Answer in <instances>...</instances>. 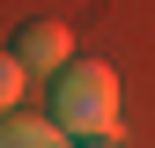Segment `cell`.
Masks as SVG:
<instances>
[{"label":"cell","instance_id":"6da1fadb","mask_svg":"<svg viewBox=\"0 0 155 148\" xmlns=\"http://www.w3.org/2000/svg\"><path fill=\"white\" fill-rule=\"evenodd\" d=\"M52 126L74 141H118V74L104 59H74L67 74H52Z\"/></svg>","mask_w":155,"mask_h":148},{"label":"cell","instance_id":"7a4b0ae2","mask_svg":"<svg viewBox=\"0 0 155 148\" xmlns=\"http://www.w3.org/2000/svg\"><path fill=\"white\" fill-rule=\"evenodd\" d=\"M15 59H22V74H67L74 67V30L67 22H52V15H37V22L15 30Z\"/></svg>","mask_w":155,"mask_h":148},{"label":"cell","instance_id":"3957f363","mask_svg":"<svg viewBox=\"0 0 155 148\" xmlns=\"http://www.w3.org/2000/svg\"><path fill=\"white\" fill-rule=\"evenodd\" d=\"M0 148H67V133H52V119H0Z\"/></svg>","mask_w":155,"mask_h":148},{"label":"cell","instance_id":"277c9868","mask_svg":"<svg viewBox=\"0 0 155 148\" xmlns=\"http://www.w3.org/2000/svg\"><path fill=\"white\" fill-rule=\"evenodd\" d=\"M22 59H15V52H0V119H15V96H22Z\"/></svg>","mask_w":155,"mask_h":148},{"label":"cell","instance_id":"5b68a950","mask_svg":"<svg viewBox=\"0 0 155 148\" xmlns=\"http://www.w3.org/2000/svg\"><path fill=\"white\" fill-rule=\"evenodd\" d=\"M81 148H118V141H81Z\"/></svg>","mask_w":155,"mask_h":148}]
</instances>
